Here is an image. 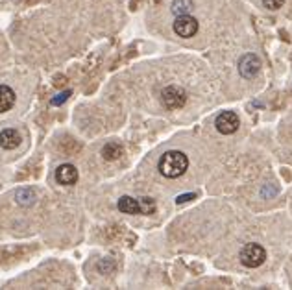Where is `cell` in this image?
I'll return each mask as SVG.
<instances>
[{
  "label": "cell",
  "mask_w": 292,
  "mask_h": 290,
  "mask_svg": "<svg viewBox=\"0 0 292 290\" xmlns=\"http://www.w3.org/2000/svg\"><path fill=\"white\" fill-rule=\"evenodd\" d=\"M174 31L180 37L189 39V37L196 36V31H198V21L190 15H178V19L174 21Z\"/></svg>",
  "instance_id": "6"
},
{
  "label": "cell",
  "mask_w": 292,
  "mask_h": 290,
  "mask_svg": "<svg viewBox=\"0 0 292 290\" xmlns=\"http://www.w3.org/2000/svg\"><path fill=\"white\" fill-rule=\"evenodd\" d=\"M124 155V148L120 143H115V141H109V143L104 144L102 148V157L106 161H117Z\"/></svg>",
  "instance_id": "9"
},
{
  "label": "cell",
  "mask_w": 292,
  "mask_h": 290,
  "mask_svg": "<svg viewBox=\"0 0 292 290\" xmlns=\"http://www.w3.org/2000/svg\"><path fill=\"white\" fill-rule=\"evenodd\" d=\"M71 94H72L71 91H63V92H59V94H57L56 98H52V100H50V106H54V107H56V106H61V104L67 102Z\"/></svg>",
  "instance_id": "15"
},
{
  "label": "cell",
  "mask_w": 292,
  "mask_h": 290,
  "mask_svg": "<svg viewBox=\"0 0 292 290\" xmlns=\"http://www.w3.org/2000/svg\"><path fill=\"white\" fill-rule=\"evenodd\" d=\"M161 100H163V104L169 109H180L187 102V92H185V89H181L178 85H169L161 92Z\"/></svg>",
  "instance_id": "3"
},
{
  "label": "cell",
  "mask_w": 292,
  "mask_h": 290,
  "mask_svg": "<svg viewBox=\"0 0 292 290\" xmlns=\"http://www.w3.org/2000/svg\"><path fill=\"white\" fill-rule=\"evenodd\" d=\"M239 259H241V263L246 266V268H259V266L267 261V249L263 248L261 244L248 242V244H244V248L241 249Z\"/></svg>",
  "instance_id": "2"
},
{
  "label": "cell",
  "mask_w": 292,
  "mask_h": 290,
  "mask_svg": "<svg viewBox=\"0 0 292 290\" xmlns=\"http://www.w3.org/2000/svg\"><path fill=\"white\" fill-rule=\"evenodd\" d=\"M216 130L222 133V135H231L235 133L241 126V120H239V115L235 111H222L215 120Z\"/></svg>",
  "instance_id": "4"
},
{
  "label": "cell",
  "mask_w": 292,
  "mask_h": 290,
  "mask_svg": "<svg viewBox=\"0 0 292 290\" xmlns=\"http://www.w3.org/2000/svg\"><path fill=\"white\" fill-rule=\"evenodd\" d=\"M283 4H285V0H263V6H265L267 10H272V11L279 10Z\"/></svg>",
  "instance_id": "16"
},
{
  "label": "cell",
  "mask_w": 292,
  "mask_h": 290,
  "mask_svg": "<svg viewBox=\"0 0 292 290\" xmlns=\"http://www.w3.org/2000/svg\"><path fill=\"white\" fill-rule=\"evenodd\" d=\"M187 168H189V157L180 150L165 152L159 159V172L169 179H176L183 176L187 172Z\"/></svg>",
  "instance_id": "1"
},
{
  "label": "cell",
  "mask_w": 292,
  "mask_h": 290,
  "mask_svg": "<svg viewBox=\"0 0 292 290\" xmlns=\"http://www.w3.org/2000/svg\"><path fill=\"white\" fill-rule=\"evenodd\" d=\"M139 213L141 214H152L155 213V202L152 198H139Z\"/></svg>",
  "instance_id": "14"
},
{
  "label": "cell",
  "mask_w": 292,
  "mask_h": 290,
  "mask_svg": "<svg viewBox=\"0 0 292 290\" xmlns=\"http://www.w3.org/2000/svg\"><path fill=\"white\" fill-rule=\"evenodd\" d=\"M15 104V92L8 85H0V113L10 111Z\"/></svg>",
  "instance_id": "11"
},
{
  "label": "cell",
  "mask_w": 292,
  "mask_h": 290,
  "mask_svg": "<svg viewBox=\"0 0 292 290\" xmlns=\"http://www.w3.org/2000/svg\"><path fill=\"white\" fill-rule=\"evenodd\" d=\"M194 8L192 0H174L172 2V13L176 15H189V11Z\"/></svg>",
  "instance_id": "13"
},
{
  "label": "cell",
  "mask_w": 292,
  "mask_h": 290,
  "mask_svg": "<svg viewBox=\"0 0 292 290\" xmlns=\"http://www.w3.org/2000/svg\"><path fill=\"white\" fill-rule=\"evenodd\" d=\"M15 200H17V204L22 205V207H30V205L36 204L37 194L31 187H22V188H17Z\"/></svg>",
  "instance_id": "10"
},
{
  "label": "cell",
  "mask_w": 292,
  "mask_h": 290,
  "mask_svg": "<svg viewBox=\"0 0 292 290\" xmlns=\"http://www.w3.org/2000/svg\"><path fill=\"white\" fill-rule=\"evenodd\" d=\"M196 198V194H181V196H178V198H176V204H185V202H190V200H194Z\"/></svg>",
  "instance_id": "17"
},
{
  "label": "cell",
  "mask_w": 292,
  "mask_h": 290,
  "mask_svg": "<svg viewBox=\"0 0 292 290\" xmlns=\"http://www.w3.org/2000/svg\"><path fill=\"white\" fill-rule=\"evenodd\" d=\"M21 133L13 130V127H8L4 132L0 133V146L4 150H15L19 144H21Z\"/></svg>",
  "instance_id": "8"
},
{
  "label": "cell",
  "mask_w": 292,
  "mask_h": 290,
  "mask_svg": "<svg viewBox=\"0 0 292 290\" xmlns=\"http://www.w3.org/2000/svg\"><path fill=\"white\" fill-rule=\"evenodd\" d=\"M118 211L126 214H141L139 213V202L137 198H132V196H122L118 200Z\"/></svg>",
  "instance_id": "12"
},
{
  "label": "cell",
  "mask_w": 292,
  "mask_h": 290,
  "mask_svg": "<svg viewBox=\"0 0 292 290\" xmlns=\"http://www.w3.org/2000/svg\"><path fill=\"white\" fill-rule=\"evenodd\" d=\"M259 71H261V59L255 54H244L239 59V72H241L242 78L251 80L259 74Z\"/></svg>",
  "instance_id": "5"
},
{
  "label": "cell",
  "mask_w": 292,
  "mask_h": 290,
  "mask_svg": "<svg viewBox=\"0 0 292 290\" xmlns=\"http://www.w3.org/2000/svg\"><path fill=\"white\" fill-rule=\"evenodd\" d=\"M56 179H57V183L63 185V187H72V185L78 181L76 167H72V165H69V163L61 165V167H57Z\"/></svg>",
  "instance_id": "7"
}]
</instances>
